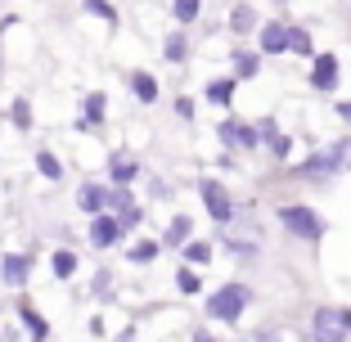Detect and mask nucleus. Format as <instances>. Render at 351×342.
Listing matches in <instances>:
<instances>
[{
  "label": "nucleus",
  "mask_w": 351,
  "mask_h": 342,
  "mask_svg": "<svg viewBox=\"0 0 351 342\" xmlns=\"http://www.w3.org/2000/svg\"><path fill=\"white\" fill-rule=\"evenodd\" d=\"M279 221L289 225V234L306 239V243H315V239L324 234L320 217H315V212H311V208H302V203H289V208H279Z\"/></svg>",
  "instance_id": "nucleus-2"
},
{
  "label": "nucleus",
  "mask_w": 351,
  "mask_h": 342,
  "mask_svg": "<svg viewBox=\"0 0 351 342\" xmlns=\"http://www.w3.org/2000/svg\"><path fill=\"white\" fill-rule=\"evenodd\" d=\"M289 50H298L302 59H311V54H315V45H311V32H302V27H289Z\"/></svg>",
  "instance_id": "nucleus-23"
},
{
  "label": "nucleus",
  "mask_w": 351,
  "mask_h": 342,
  "mask_svg": "<svg viewBox=\"0 0 351 342\" xmlns=\"http://www.w3.org/2000/svg\"><path fill=\"white\" fill-rule=\"evenodd\" d=\"M131 90L140 104H158V82L149 73H131Z\"/></svg>",
  "instance_id": "nucleus-15"
},
{
  "label": "nucleus",
  "mask_w": 351,
  "mask_h": 342,
  "mask_svg": "<svg viewBox=\"0 0 351 342\" xmlns=\"http://www.w3.org/2000/svg\"><path fill=\"white\" fill-rule=\"evenodd\" d=\"M176 289H180V293H198V289H203V280H198V270H194V266H185L180 275H176Z\"/></svg>",
  "instance_id": "nucleus-28"
},
{
  "label": "nucleus",
  "mask_w": 351,
  "mask_h": 342,
  "mask_svg": "<svg viewBox=\"0 0 351 342\" xmlns=\"http://www.w3.org/2000/svg\"><path fill=\"white\" fill-rule=\"evenodd\" d=\"M207 99L226 108L230 99H234V77H221V82H212V86H207Z\"/></svg>",
  "instance_id": "nucleus-18"
},
{
  "label": "nucleus",
  "mask_w": 351,
  "mask_h": 342,
  "mask_svg": "<svg viewBox=\"0 0 351 342\" xmlns=\"http://www.w3.org/2000/svg\"><path fill=\"white\" fill-rule=\"evenodd\" d=\"M338 117H342V122H351V104H338Z\"/></svg>",
  "instance_id": "nucleus-32"
},
{
  "label": "nucleus",
  "mask_w": 351,
  "mask_h": 342,
  "mask_svg": "<svg viewBox=\"0 0 351 342\" xmlns=\"http://www.w3.org/2000/svg\"><path fill=\"white\" fill-rule=\"evenodd\" d=\"M198 194H203L207 217H212V221H230V217H234V198L226 194V185H221V180H203V185H198Z\"/></svg>",
  "instance_id": "nucleus-4"
},
{
  "label": "nucleus",
  "mask_w": 351,
  "mask_h": 342,
  "mask_svg": "<svg viewBox=\"0 0 351 342\" xmlns=\"http://www.w3.org/2000/svg\"><path fill=\"white\" fill-rule=\"evenodd\" d=\"M185 261H189V266H207V261H212V243L189 239V243H185Z\"/></svg>",
  "instance_id": "nucleus-21"
},
{
  "label": "nucleus",
  "mask_w": 351,
  "mask_h": 342,
  "mask_svg": "<svg viewBox=\"0 0 351 342\" xmlns=\"http://www.w3.org/2000/svg\"><path fill=\"white\" fill-rule=\"evenodd\" d=\"M10 122L19 126V131H32V104L27 99H14L10 104Z\"/></svg>",
  "instance_id": "nucleus-24"
},
{
  "label": "nucleus",
  "mask_w": 351,
  "mask_h": 342,
  "mask_svg": "<svg viewBox=\"0 0 351 342\" xmlns=\"http://www.w3.org/2000/svg\"><path fill=\"white\" fill-rule=\"evenodd\" d=\"M167 59H171V63H180V59H185V36H180V32H176L171 41H167Z\"/></svg>",
  "instance_id": "nucleus-30"
},
{
  "label": "nucleus",
  "mask_w": 351,
  "mask_h": 342,
  "mask_svg": "<svg viewBox=\"0 0 351 342\" xmlns=\"http://www.w3.org/2000/svg\"><path fill=\"white\" fill-rule=\"evenodd\" d=\"M77 208H82L86 217H99V212H108V185H95V180H86V185L77 189Z\"/></svg>",
  "instance_id": "nucleus-7"
},
{
  "label": "nucleus",
  "mask_w": 351,
  "mask_h": 342,
  "mask_svg": "<svg viewBox=\"0 0 351 342\" xmlns=\"http://www.w3.org/2000/svg\"><path fill=\"white\" fill-rule=\"evenodd\" d=\"M86 5V14H95V19H104V23H117V10L108 5V0H82Z\"/></svg>",
  "instance_id": "nucleus-27"
},
{
  "label": "nucleus",
  "mask_w": 351,
  "mask_h": 342,
  "mask_svg": "<svg viewBox=\"0 0 351 342\" xmlns=\"http://www.w3.org/2000/svg\"><path fill=\"white\" fill-rule=\"evenodd\" d=\"M117 239H122V225H117V217H108V212L90 217V243H95V248H113Z\"/></svg>",
  "instance_id": "nucleus-8"
},
{
  "label": "nucleus",
  "mask_w": 351,
  "mask_h": 342,
  "mask_svg": "<svg viewBox=\"0 0 351 342\" xmlns=\"http://www.w3.org/2000/svg\"><path fill=\"white\" fill-rule=\"evenodd\" d=\"M176 113H180V117H194V99H176Z\"/></svg>",
  "instance_id": "nucleus-31"
},
{
  "label": "nucleus",
  "mask_w": 351,
  "mask_h": 342,
  "mask_svg": "<svg viewBox=\"0 0 351 342\" xmlns=\"http://www.w3.org/2000/svg\"><path fill=\"white\" fill-rule=\"evenodd\" d=\"M194 342H212V338H207V333H198V338H194Z\"/></svg>",
  "instance_id": "nucleus-33"
},
{
  "label": "nucleus",
  "mask_w": 351,
  "mask_h": 342,
  "mask_svg": "<svg viewBox=\"0 0 351 342\" xmlns=\"http://www.w3.org/2000/svg\"><path fill=\"white\" fill-rule=\"evenodd\" d=\"M302 342H320V338H302Z\"/></svg>",
  "instance_id": "nucleus-35"
},
{
  "label": "nucleus",
  "mask_w": 351,
  "mask_h": 342,
  "mask_svg": "<svg viewBox=\"0 0 351 342\" xmlns=\"http://www.w3.org/2000/svg\"><path fill=\"white\" fill-rule=\"evenodd\" d=\"M36 171H41L45 180H59L63 176V162L50 154V149H36Z\"/></svg>",
  "instance_id": "nucleus-17"
},
{
  "label": "nucleus",
  "mask_w": 351,
  "mask_h": 342,
  "mask_svg": "<svg viewBox=\"0 0 351 342\" xmlns=\"http://www.w3.org/2000/svg\"><path fill=\"white\" fill-rule=\"evenodd\" d=\"M248 284H226V289H217L212 297H207V315L212 320H239L243 315V306H248Z\"/></svg>",
  "instance_id": "nucleus-1"
},
{
  "label": "nucleus",
  "mask_w": 351,
  "mask_h": 342,
  "mask_svg": "<svg viewBox=\"0 0 351 342\" xmlns=\"http://www.w3.org/2000/svg\"><path fill=\"white\" fill-rule=\"evenodd\" d=\"M19 320H23V329L32 333V342H45V333H50V324H45V315L36 311V306H32L27 297L19 302Z\"/></svg>",
  "instance_id": "nucleus-11"
},
{
  "label": "nucleus",
  "mask_w": 351,
  "mask_h": 342,
  "mask_svg": "<svg viewBox=\"0 0 351 342\" xmlns=\"http://www.w3.org/2000/svg\"><path fill=\"white\" fill-rule=\"evenodd\" d=\"M140 221H145V208H135V203H131V208H122V212H117V225H122V230H135Z\"/></svg>",
  "instance_id": "nucleus-29"
},
{
  "label": "nucleus",
  "mask_w": 351,
  "mask_h": 342,
  "mask_svg": "<svg viewBox=\"0 0 351 342\" xmlns=\"http://www.w3.org/2000/svg\"><path fill=\"white\" fill-rule=\"evenodd\" d=\"M104 113H108V95H86V104H82V126H104Z\"/></svg>",
  "instance_id": "nucleus-14"
},
{
  "label": "nucleus",
  "mask_w": 351,
  "mask_h": 342,
  "mask_svg": "<svg viewBox=\"0 0 351 342\" xmlns=\"http://www.w3.org/2000/svg\"><path fill=\"white\" fill-rule=\"evenodd\" d=\"M189 230H194V225H189V217H176L171 225H167L162 243H185V239H189Z\"/></svg>",
  "instance_id": "nucleus-25"
},
{
  "label": "nucleus",
  "mask_w": 351,
  "mask_h": 342,
  "mask_svg": "<svg viewBox=\"0 0 351 342\" xmlns=\"http://www.w3.org/2000/svg\"><path fill=\"white\" fill-rule=\"evenodd\" d=\"M311 86H315V90H333V86H338V54H315Z\"/></svg>",
  "instance_id": "nucleus-9"
},
{
  "label": "nucleus",
  "mask_w": 351,
  "mask_h": 342,
  "mask_svg": "<svg viewBox=\"0 0 351 342\" xmlns=\"http://www.w3.org/2000/svg\"><path fill=\"white\" fill-rule=\"evenodd\" d=\"M342 162H347V149H329V154H311L306 162L293 171V176H311V180H320L329 176V171H342Z\"/></svg>",
  "instance_id": "nucleus-5"
},
{
  "label": "nucleus",
  "mask_w": 351,
  "mask_h": 342,
  "mask_svg": "<svg viewBox=\"0 0 351 342\" xmlns=\"http://www.w3.org/2000/svg\"><path fill=\"white\" fill-rule=\"evenodd\" d=\"M198 10H203L198 0H171V14H176V23H194V19H198Z\"/></svg>",
  "instance_id": "nucleus-26"
},
{
  "label": "nucleus",
  "mask_w": 351,
  "mask_h": 342,
  "mask_svg": "<svg viewBox=\"0 0 351 342\" xmlns=\"http://www.w3.org/2000/svg\"><path fill=\"white\" fill-rule=\"evenodd\" d=\"M27 275H32V257H27V252H5V257H0V284L23 289Z\"/></svg>",
  "instance_id": "nucleus-6"
},
{
  "label": "nucleus",
  "mask_w": 351,
  "mask_h": 342,
  "mask_svg": "<svg viewBox=\"0 0 351 342\" xmlns=\"http://www.w3.org/2000/svg\"><path fill=\"white\" fill-rule=\"evenodd\" d=\"M221 140H226V145H239V149H252V145H257V131H252L248 122L226 117V122H221Z\"/></svg>",
  "instance_id": "nucleus-10"
},
{
  "label": "nucleus",
  "mask_w": 351,
  "mask_h": 342,
  "mask_svg": "<svg viewBox=\"0 0 351 342\" xmlns=\"http://www.w3.org/2000/svg\"><path fill=\"white\" fill-rule=\"evenodd\" d=\"M347 333H351V311H338V306H320V311H315V333H311V338L342 342Z\"/></svg>",
  "instance_id": "nucleus-3"
},
{
  "label": "nucleus",
  "mask_w": 351,
  "mask_h": 342,
  "mask_svg": "<svg viewBox=\"0 0 351 342\" xmlns=\"http://www.w3.org/2000/svg\"><path fill=\"white\" fill-rule=\"evenodd\" d=\"M289 50V23H266L261 27V54H279Z\"/></svg>",
  "instance_id": "nucleus-12"
},
{
  "label": "nucleus",
  "mask_w": 351,
  "mask_h": 342,
  "mask_svg": "<svg viewBox=\"0 0 351 342\" xmlns=\"http://www.w3.org/2000/svg\"><path fill=\"white\" fill-rule=\"evenodd\" d=\"M0 77H5V54H0Z\"/></svg>",
  "instance_id": "nucleus-34"
},
{
  "label": "nucleus",
  "mask_w": 351,
  "mask_h": 342,
  "mask_svg": "<svg viewBox=\"0 0 351 342\" xmlns=\"http://www.w3.org/2000/svg\"><path fill=\"white\" fill-rule=\"evenodd\" d=\"M50 270H54V280H73V275H77V252L59 248V252L50 257Z\"/></svg>",
  "instance_id": "nucleus-16"
},
{
  "label": "nucleus",
  "mask_w": 351,
  "mask_h": 342,
  "mask_svg": "<svg viewBox=\"0 0 351 342\" xmlns=\"http://www.w3.org/2000/svg\"><path fill=\"white\" fill-rule=\"evenodd\" d=\"M158 248H162V243H154V239H140V243H135V248L126 252V257H131L135 266H149V261L158 257Z\"/></svg>",
  "instance_id": "nucleus-22"
},
{
  "label": "nucleus",
  "mask_w": 351,
  "mask_h": 342,
  "mask_svg": "<svg viewBox=\"0 0 351 342\" xmlns=\"http://www.w3.org/2000/svg\"><path fill=\"white\" fill-rule=\"evenodd\" d=\"M230 27H234V32H252V27H257L252 5H234V10H230Z\"/></svg>",
  "instance_id": "nucleus-20"
},
{
  "label": "nucleus",
  "mask_w": 351,
  "mask_h": 342,
  "mask_svg": "<svg viewBox=\"0 0 351 342\" xmlns=\"http://www.w3.org/2000/svg\"><path fill=\"white\" fill-rule=\"evenodd\" d=\"M257 54H248V50H239L234 54V82H248V77H257Z\"/></svg>",
  "instance_id": "nucleus-19"
},
{
  "label": "nucleus",
  "mask_w": 351,
  "mask_h": 342,
  "mask_svg": "<svg viewBox=\"0 0 351 342\" xmlns=\"http://www.w3.org/2000/svg\"><path fill=\"white\" fill-rule=\"evenodd\" d=\"M135 176H140V167H135V158H126V154H113V162H108V180H113V185H131Z\"/></svg>",
  "instance_id": "nucleus-13"
},
{
  "label": "nucleus",
  "mask_w": 351,
  "mask_h": 342,
  "mask_svg": "<svg viewBox=\"0 0 351 342\" xmlns=\"http://www.w3.org/2000/svg\"><path fill=\"white\" fill-rule=\"evenodd\" d=\"M279 5H284V0H279Z\"/></svg>",
  "instance_id": "nucleus-36"
}]
</instances>
